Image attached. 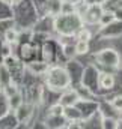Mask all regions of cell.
<instances>
[{
  "label": "cell",
  "mask_w": 122,
  "mask_h": 129,
  "mask_svg": "<svg viewBox=\"0 0 122 129\" xmlns=\"http://www.w3.org/2000/svg\"><path fill=\"white\" fill-rule=\"evenodd\" d=\"M2 2H3V3H9V0H2Z\"/></svg>",
  "instance_id": "cell-22"
},
{
  "label": "cell",
  "mask_w": 122,
  "mask_h": 129,
  "mask_svg": "<svg viewBox=\"0 0 122 129\" xmlns=\"http://www.w3.org/2000/svg\"><path fill=\"white\" fill-rule=\"evenodd\" d=\"M5 41H6V44H9V45L15 44V42L18 41V32H17L15 29H8V30L5 32Z\"/></svg>",
  "instance_id": "cell-13"
},
{
  "label": "cell",
  "mask_w": 122,
  "mask_h": 129,
  "mask_svg": "<svg viewBox=\"0 0 122 129\" xmlns=\"http://www.w3.org/2000/svg\"><path fill=\"white\" fill-rule=\"evenodd\" d=\"M89 51V42L88 41H77L75 47H74V53L75 54H86Z\"/></svg>",
  "instance_id": "cell-14"
},
{
  "label": "cell",
  "mask_w": 122,
  "mask_h": 129,
  "mask_svg": "<svg viewBox=\"0 0 122 129\" xmlns=\"http://www.w3.org/2000/svg\"><path fill=\"white\" fill-rule=\"evenodd\" d=\"M103 14V9L99 5H88V9L83 15V23L86 24H96L99 21V17Z\"/></svg>",
  "instance_id": "cell-4"
},
{
  "label": "cell",
  "mask_w": 122,
  "mask_h": 129,
  "mask_svg": "<svg viewBox=\"0 0 122 129\" xmlns=\"http://www.w3.org/2000/svg\"><path fill=\"white\" fill-rule=\"evenodd\" d=\"M45 75H47L45 83L51 90H66L71 84V77L65 68H60V66L48 68Z\"/></svg>",
  "instance_id": "cell-2"
},
{
  "label": "cell",
  "mask_w": 122,
  "mask_h": 129,
  "mask_svg": "<svg viewBox=\"0 0 122 129\" xmlns=\"http://www.w3.org/2000/svg\"><path fill=\"white\" fill-rule=\"evenodd\" d=\"M107 3V0H93V5H99V6H103V5H106Z\"/></svg>",
  "instance_id": "cell-20"
},
{
  "label": "cell",
  "mask_w": 122,
  "mask_h": 129,
  "mask_svg": "<svg viewBox=\"0 0 122 129\" xmlns=\"http://www.w3.org/2000/svg\"><path fill=\"white\" fill-rule=\"evenodd\" d=\"M98 83H99V86H101L103 89L110 90V89H113V86H115V77H113L112 74L104 72V74H101V75H99Z\"/></svg>",
  "instance_id": "cell-7"
},
{
  "label": "cell",
  "mask_w": 122,
  "mask_h": 129,
  "mask_svg": "<svg viewBox=\"0 0 122 129\" xmlns=\"http://www.w3.org/2000/svg\"><path fill=\"white\" fill-rule=\"evenodd\" d=\"M91 36H92V33L91 30H88V29H85V27H82L78 32H77V39L78 41H91Z\"/></svg>",
  "instance_id": "cell-16"
},
{
  "label": "cell",
  "mask_w": 122,
  "mask_h": 129,
  "mask_svg": "<svg viewBox=\"0 0 122 129\" xmlns=\"http://www.w3.org/2000/svg\"><path fill=\"white\" fill-rule=\"evenodd\" d=\"M21 104H23V96H21L20 92H15V93H12L11 96H8V107H9L12 111H15Z\"/></svg>",
  "instance_id": "cell-9"
},
{
  "label": "cell",
  "mask_w": 122,
  "mask_h": 129,
  "mask_svg": "<svg viewBox=\"0 0 122 129\" xmlns=\"http://www.w3.org/2000/svg\"><path fill=\"white\" fill-rule=\"evenodd\" d=\"M113 21H115V15H113V12H106V11H103V14H101V17H99L98 24H99V26H103V27H106V26L112 24Z\"/></svg>",
  "instance_id": "cell-12"
},
{
  "label": "cell",
  "mask_w": 122,
  "mask_h": 129,
  "mask_svg": "<svg viewBox=\"0 0 122 129\" xmlns=\"http://www.w3.org/2000/svg\"><path fill=\"white\" fill-rule=\"evenodd\" d=\"M63 110H65L63 105L56 104V105H53V107L50 108V116H51V117H62V116H63Z\"/></svg>",
  "instance_id": "cell-15"
},
{
  "label": "cell",
  "mask_w": 122,
  "mask_h": 129,
  "mask_svg": "<svg viewBox=\"0 0 122 129\" xmlns=\"http://www.w3.org/2000/svg\"><path fill=\"white\" fill-rule=\"evenodd\" d=\"M62 3L63 0H48L47 2V12L53 17H57L62 14Z\"/></svg>",
  "instance_id": "cell-8"
},
{
  "label": "cell",
  "mask_w": 122,
  "mask_h": 129,
  "mask_svg": "<svg viewBox=\"0 0 122 129\" xmlns=\"http://www.w3.org/2000/svg\"><path fill=\"white\" fill-rule=\"evenodd\" d=\"M63 116L68 119V120H80L82 119V113L75 108V105L74 107H65V110H63Z\"/></svg>",
  "instance_id": "cell-11"
},
{
  "label": "cell",
  "mask_w": 122,
  "mask_h": 129,
  "mask_svg": "<svg viewBox=\"0 0 122 129\" xmlns=\"http://www.w3.org/2000/svg\"><path fill=\"white\" fill-rule=\"evenodd\" d=\"M113 15H115V21H122V6L113 11Z\"/></svg>",
  "instance_id": "cell-19"
},
{
  "label": "cell",
  "mask_w": 122,
  "mask_h": 129,
  "mask_svg": "<svg viewBox=\"0 0 122 129\" xmlns=\"http://www.w3.org/2000/svg\"><path fill=\"white\" fill-rule=\"evenodd\" d=\"M29 69L35 74L45 75V72L48 71V63H45V62H32V63H29Z\"/></svg>",
  "instance_id": "cell-10"
},
{
  "label": "cell",
  "mask_w": 122,
  "mask_h": 129,
  "mask_svg": "<svg viewBox=\"0 0 122 129\" xmlns=\"http://www.w3.org/2000/svg\"><path fill=\"white\" fill-rule=\"evenodd\" d=\"M44 59H45V62H51V59H53V47L50 44L44 45Z\"/></svg>",
  "instance_id": "cell-17"
},
{
  "label": "cell",
  "mask_w": 122,
  "mask_h": 129,
  "mask_svg": "<svg viewBox=\"0 0 122 129\" xmlns=\"http://www.w3.org/2000/svg\"><path fill=\"white\" fill-rule=\"evenodd\" d=\"M32 105H27V104H21L17 110H15V117L20 123H26L32 116Z\"/></svg>",
  "instance_id": "cell-6"
},
{
  "label": "cell",
  "mask_w": 122,
  "mask_h": 129,
  "mask_svg": "<svg viewBox=\"0 0 122 129\" xmlns=\"http://www.w3.org/2000/svg\"><path fill=\"white\" fill-rule=\"evenodd\" d=\"M83 17L77 12H69V14H59L54 21V29L59 35L63 36H71L77 33L83 27Z\"/></svg>",
  "instance_id": "cell-1"
},
{
  "label": "cell",
  "mask_w": 122,
  "mask_h": 129,
  "mask_svg": "<svg viewBox=\"0 0 122 129\" xmlns=\"http://www.w3.org/2000/svg\"><path fill=\"white\" fill-rule=\"evenodd\" d=\"M112 107L116 110V111H122V96H115L112 99Z\"/></svg>",
  "instance_id": "cell-18"
},
{
  "label": "cell",
  "mask_w": 122,
  "mask_h": 129,
  "mask_svg": "<svg viewBox=\"0 0 122 129\" xmlns=\"http://www.w3.org/2000/svg\"><path fill=\"white\" fill-rule=\"evenodd\" d=\"M21 0H9V3H12V5H18Z\"/></svg>",
  "instance_id": "cell-21"
},
{
  "label": "cell",
  "mask_w": 122,
  "mask_h": 129,
  "mask_svg": "<svg viewBox=\"0 0 122 129\" xmlns=\"http://www.w3.org/2000/svg\"><path fill=\"white\" fill-rule=\"evenodd\" d=\"M95 59L104 66H112V68H118L121 64V56L118 54V51H115L113 48H106L101 50L99 53L95 54Z\"/></svg>",
  "instance_id": "cell-3"
},
{
  "label": "cell",
  "mask_w": 122,
  "mask_h": 129,
  "mask_svg": "<svg viewBox=\"0 0 122 129\" xmlns=\"http://www.w3.org/2000/svg\"><path fill=\"white\" fill-rule=\"evenodd\" d=\"M80 101V96L75 90H66L62 93L60 99H59V104L63 107H74L77 102Z\"/></svg>",
  "instance_id": "cell-5"
}]
</instances>
